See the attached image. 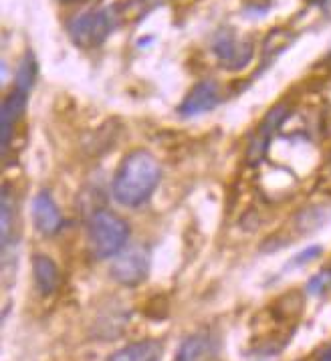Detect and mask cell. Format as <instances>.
<instances>
[{
    "instance_id": "obj_1",
    "label": "cell",
    "mask_w": 331,
    "mask_h": 361,
    "mask_svg": "<svg viewBox=\"0 0 331 361\" xmlns=\"http://www.w3.org/2000/svg\"><path fill=\"white\" fill-rule=\"evenodd\" d=\"M160 176H162V170H160L158 159L150 152H144V149L131 152L130 156H126L119 164L114 184H112L116 202L128 208H136L140 204L148 202L154 190L158 188Z\"/></svg>"
},
{
    "instance_id": "obj_2",
    "label": "cell",
    "mask_w": 331,
    "mask_h": 361,
    "mask_svg": "<svg viewBox=\"0 0 331 361\" xmlns=\"http://www.w3.org/2000/svg\"><path fill=\"white\" fill-rule=\"evenodd\" d=\"M89 246L97 259H114L128 243L130 226L121 216L109 210H100L89 220Z\"/></svg>"
},
{
    "instance_id": "obj_3",
    "label": "cell",
    "mask_w": 331,
    "mask_h": 361,
    "mask_svg": "<svg viewBox=\"0 0 331 361\" xmlns=\"http://www.w3.org/2000/svg\"><path fill=\"white\" fill-rule=\"evenodd\" d=\"M119 25V13L112 6L91 8L77 15L67 25L69 37L81 49H95L103 44Z\"/></svg>"
},
{
    "instance_id": "obj_4",
    "label": "cell",
    "mask_w": 331,
    "mask_h": 361,
    "mask_svg": "<svg viewBox=\"0 0 331 361\" xmlns=\"http://www.w3.org/2000/svg\"><path fill=\"white\" fill-rule=\"evenodd\" d=\"M212 53L227 71H241L255 57V44L236 30L222 29L212 39Z\"/></svg>"
},
{
    "instance_id": "obj_5",
    "label": "cell",
    "mask_w": 331,
    "mask_h": 361,
    "mask_svg": "<svg viewBox=\"0 0 331 361\" xmlns=\"http://www.w3.org/2000/svg\"><path fill=\"white\" fill-rule=\"evenodd\" d=\"M148 273H150V252L144 246L138 245L121 250L109 269L112 279L124 287H136L144 283Z\"/></svg>"
},
{
    "instance_id": "obj_6",
    "label": "cell",
    "mask_w": 331,
    "mask_h": 361,
    "mask_svg": "<svg viewBox=\"0 0 331 361\" xmlns=\"http://www.w3.org/2000/svg\"><path fill=\"white\" fill-rule=\"evenodd\" d=\"M289 117V107L285 103H279L277 107H273L265 119L260 121L259 130L255 131V135L248 142V149H246V159L248 164H259L260 159L267 156V149L271 145L273 135L279 131V128L285 123V119Z\"/></svg>"
},
{
    "instance_id": "obj_7",
    "label": "cell",
    "mask_w": 331,
    "mask_h": 361,
    "mask_svg": "<svg viewBox=\"0 0 331 361\" xmlns=\"http://www.w3.org/2000/svg\"><path fill=\"white\" fill-rule=\"evenodd\" d=\"M218 103H220V85L215 79H204L192 87V91L184 97V102L180 103L178 111L180 116L194 117L212 111Z\"/></svg>"
},
{
    "instance_id": "obj_8",
    "label": "cell",
    "mask_w": 331,
    "mask_h": 361,
    "mask_svg": "<svg viewBox=\"0 0 331 361\" xmlns=\"http://www.w3.org/2000/svg\"><path fill=\"white\" fill-rule=\"evenodd\" d=\"M32 220L43 236H55L63 226L61 210L49 192H39L32 200Z\"/></svg>"
},
{
    "instance_id": "obj_9",
    "label": "cell",
    "mask_w": 331,
    "mask_h": 361,
    "mask_svg": "<svg viewBox=\"0 0 331 361\" xmlns=\"http://www.w3.org/2000/svg\"><path fill=\"white\" fill-rule=\"evenodd\" d=\"M27 99H29V93H25L20 89H13V93L2 103V119H0V128H2V152L8 149V144L13 140L16 123H18V119H20L25 107H27Z\"/></svg>"
},
{
    "instance_id": "obj_10",
    "label": "cell",
    "mask_w": 331,
    "mask_h": 361,
    "mask_svg": "<svg viewBox=\"0 0 331 361\" xmlns=\"http://www.w3.org/2000/svg\"><path fill=\"white\" fill-rule=\"evenodd\" d=\"M215 355V341L208 333H194L184 339L176 361H210Z\"/></svg>"
},
{
    "instance_id": "obj_11",
    "label": "cell",
    "mask_w": 331,
    "mask_h": 361,
    "mask_svg": "<svg viewBox=\"0 0 331 361\" xmlns=\"http://www.w3.org/2000/svg\"><path fill=\"white\" fill-rule=\"evenodd\" d=\"M32 276H35V287L41 295H51L59 287V269L57 264L44 255H37L32 259Z\"/></svg>"
},
{
    "instance_id": "obj_12",
    "label": "cell",
    "mask_w": 331,
    "mask_h": 361,
    "mask_svg": "<svg viewBox=\"0 0 331 361\" xmlns=\"http://www.w3.org/2000/svg\"><path fill=\"white\" fill-rule=\"evenodd\" d=\"M162 355V345L156 341H138L131 345L117 349L107 361H158Z\"/></svg>"
},
{
    "instance_id": "obj_13",
    "label": "cell",
    "mask_w": 331,
    "mask_h": 361,
    "mask_svg": "<svg viewBox=\"0 0 331 361\" xmlns=\"http://www.w3.org/2000/svg\"><path fill=\"white\" fill-rule=\"evenodd\" d=\"M15 231V200L11 198V190L2 188V204H0V236L2 246H8L11 232Z\"/></svg>"
},
{
    "instance_id": "obj_14",
    "label": "cell",
    "mask_w": 331,
    "mask_h": 361,
    "mask_svg": "<svg viewBox=\"0 0 331 361\" xmlns=\"http://www.w3.org/2000/svg\"><path fill=\"white\" fill-rule=\"evenodd\" d=\"M35 79H37V61L32 57V53H27L18 63V69H16L15 75V89L30 93V89L35 85Z\"/></svg>"
},
{
    "instance_id": "obj_15",
    "label": "cell",
    "mask_w": 331,
    "mask_h": 361,
    "mask_svg": "<svg viewBox=\"0 0 331 361\" xmlns=\"http://www.w3.org/2000/svg\"><path fill=\"white\" fill-rule=\"evenodd\" d=\"M327 287H331V271H325V273H319V275L313 276L307 283V293L309 295H321Z\"/></svg>"
},
{
    "instance_id": "obj_16",
    "label": "cell",
    "mask_w": 331,
    "mask_h": 361,
    "mask_svg": "<svg viewBox=\"0 0 331 361\" xmlns=\"http://www.w3.org/2000/svg\"><path fill=\"white\" fill-rule=\"evenodd\" d=\"M164 2H166V0H131V6L136 8L138 16H142V15H148L150 11H154V8L162 6Z\"/></svg>"
},
{
    "instance_id": "obj_17",
    "label": "cell",
    "mask_w": 331,
    "mask_h": 361,
    "mask_svg": "<svg viewBox=\"0 0 331 361\" xmlns=\"http://www.w3.org/2000/svg\"><path fill=\"white\" fill-rule=\"evenodd\" d=\"M321 255V246H309V248H305L303 252H299L295 259H293V267H301L305 262H309V260L317 259Z\"/></svg>"
},
{
    "instance_id": "obj_18",
    "label": "cell",
    "mask_w": 331,
    "mask_h": 361,
    "mask_svg": "<svg viewBox=\"0 0 331 361\" xmlns=\"http://www.w3.org/2000/svg\"><path fill=\"white\" fill-rule=\"evenodd\" d=\"M319 4H321V11H323V15L327 16V18L331 20V0H321Z\"/></svg>"
},
{
    "instance_id": "obj_19",
    "label": "cell",
    "mask_w": 331,
    "mask_h": 361,
    "mask_svg": "<svg viewBox=\"0 0 331 361\" xmlns=\"http://www.w3.org/2000/svg\"><path fill=\"white\" fill-rule=\"evenodd\" d=\"M321 361H331V347H327V349H325V353L321 355Z\"/></svg>"
},
{
    "instance_id": "obj_20",
    "label": "cell",
    "mask_w": 331,
    "mask_h": 361,
    "mask_svg": "<svg viewBox=\"0 0 331 361\" xmlns=\"http://www.w3.org/2000/svg\"><path fill=\"white\" fill-rule=\"evenodd\" d=\"M59 2H63V4H73V2H83V0H59Z\"/></svg>"
}]
</instances>
